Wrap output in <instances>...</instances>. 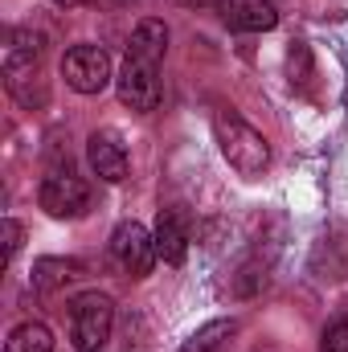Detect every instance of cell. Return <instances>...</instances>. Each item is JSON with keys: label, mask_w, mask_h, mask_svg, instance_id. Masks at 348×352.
<instances>
[{"label": "cell", "mask_w": 348, "mask_h": 352, "mask_svg": "<svg viewBox=\"0 0 348 352\" xmlns=\"http://www.w3.org/2000/svg\"><path fill=\"white\" fill-rule=\"evenodd\" d=\"M213 135H217V148L226 156V164L238 176L254 180V176L266 173L270 164V144L259 127H250L238 111H217L213 115Z\"/></svg>", "instance_id": "obj_1"}, {"label": "cell", "mask_w": 348, "mask_h": 352, "mask_svg": "<svg viewBox=\"0 0 348 352\" xmlns=\"http://www.w3.org/2000/svg\"><path fill=\"white\" fill-rule=\"evenodd\" d=\"M115 328V299L107 291H83L70 299V340L78 352H98Z\"/></svg>", "instance_id": "obj_2"}, {"label": "cell", "mask_w": 348, "mask_h": 352, "mask_svg": "<svg viewBox=\"0 0 348 352\" xmlns=\"http://www.w3.org/2000/svg\"><path fill=\"white\" fill-rule=\"evenodd\" d=\"M37 201H41V209H45L50 217H58V221L83 217L90 209V184L78 173H70V168H54V173L41 180Z\"/></svg>", "instance_id": "obj_3"}, {"label": "cell", "mask_w": 348, "mask_h": 352, "mask_svg": "<svg viewBox=\"0 0 348 352\" xmlns=\"http://www.w3.org/2000/svg\"><path fill=\"white\" fill-rule=\"evenodd\" d=\"M62 78L78 94H98L111 82V54L102 45H74L62 58Z\"/></svg>", "instance_id": "obj_4"}, {"label": "cell", "mask_w": 348, "mask_h": 352, "mask_svg": "<svg viewBox=\"0 0 348 352\" xmlns=\"http://www.w3.org/2000/svg\"><path fill=\"white\" fill-rule=\"evenodd\" d=\"M111 254H115V263L123 266L131 278H144V274H152V266H156V238L140 226V221H119L115 226V234H111Z\"/></svg>", "instance_id": "obj_5"}, {"label": "cell", "mask_w": 348, "mask_h": 352, "mask_svg": "<svg viewBox=\"0 0 348 352\" xmlns=\"http://www.w3.org/2000/svg\"><path fill=\"white\" fill-rule=\"evenodd\" d=\"M115 94H119L123 107H131L140 115L156 111L160 107V74H156V66L140 62V58H127L123 70H119V78H115Z\"/></svg>", "instance_id": "obj_6"}, {"label": "cell", "mask_w": 348, "mask_h": 352, "mask_svg": "<svg viewBox=\"0 0 348 352\" xmlns=\"http://www.w3.org/2000/svg\"><path fill=\"white\" fill-rule=\"evenodd\" d=\"M87 160H90V168H94V176L107 180V184H119L127 176V152H123V144H119L115 131H94L90 135Z\"/></svg>", "instance_id": "obj_7"}, {"label": "cell", "mask_w": 348, "mask_h": 352, "mask_svg": "<svg viewBox=\"0 0 348 352\" xmlns=\"http://www.w3.org/2000/svg\"><path fill=\"white\" fill-rule=\"evenodd\" d=\"M221 21L234 29V33H266L279 25V12L270 0H221Z\"/></svg>", "instance_id": "obj_8"}, {"label": "cell", "mask_w": 348, "mask_h": 352, "mask_svg": "<svg viewBox=\"0 0 348 352\" xmlns=\"http://www.w3.org/2000/svg\"><path fill=\"white\" fill-rule=\"evenodd\" d=\"M156 254L168 266H180L184 254H188V226L176 209H160V221H156Z\"/></svg>", "instance_id": "obj_9"}, {"label": "cell", "mask_w": 348, "mask_h": 352, "mask_svg": "<svg viewBox=\"0 0 348 352\" xmlns=\"http://www.w3.org/2000/svg\"><path fill=\"white\" fill-rule=\"evenodd\" d=\"M168 54V25L160 16H144L127 41V58H140V62H152L160 66V58Z\"/></svg>", "instance_id": "obj_10"}, {"label": "cell", "mask_w": 348, "mask_h": 352, "mask_svg": "<svg viewBox=\"0 0 348 352\" xmlns=\"http://www.w3.org/2000/svg\"><path fill=\"white\" fill-rule=\"evenodd\" d=\"M87 274V266L74 263V258H37L33 263V287L41 295H54V291H66L70 283H78Z\"/></svg>", "instance_id": "obj_11"}, {"label": "cell", "mask_w": 348, "mask_h": 352, "mask_svg": "<svg viewBox=\"0 0 348 352\" xmlns=\"http://www.w3.org/2000/svg\"><path fill=\"white\" fill-rule=\"evenodd\" d=\"M4 352H54V332L45 324H37V320L33 324H21V328L8 332Z\"/></svg>", "instance_id": "obj_12"}, {"label": "cell", "mask_w": 348, "mask_h": 352, "mask_svg": "<svg viewBox=\"0 0 348 352\" xmlns=\"http://www.w3.org/2000/svg\"><path fill=\"white\" fill-rule=\"evenodd\" d=\"M226 336H234V320H213V324H205L180 352H213Z\"/></svg>", "instance_id": "obj_13"}, {"label": "cell", "mask_w": 348, "mask_h": 352, "mask_svg": "<svg viewBox=\"0 0 348 352\" xmlns=\"http://www.w3.org/2000/svg\"><path fill=\"white\" fill-rule=\"evenodd\" d=\"M287 62H291V87H295V82L303 87L307 74H312V66H307V45H303V41H291V58H287Z\"/></svg>", "instance_id": "obj_14"}, {"label": "cell", "mask_w": 348, "mask_h": 352, "mask_svg": "<svg viewBox=\"0 0 348 352\" xmlns=\"http://www.w3.org/2000/svg\"><path fill=\"white\" fill-rule=\"evenodd\" d=\"M320 352H348V316H340V320L324 332V349Z\"/></svg>", "instance_id": "obj_15"}, {"label": "cell", "mask_w": 348, "mask_h": 352, "mask_svg": "<svg viewBox=\"0 0 348 352\" xmlns=\"http://www.w3.org/2000/svg\"><path fill=\"white\" fill-rule=\"evenodd\" d=\"M21 242H25V230H21V221H4V258L12 263L17 258V250H21Z\"/></svg>", "instance_id": "obj_16"}, {"label": "cell", "mask_w": 348, "mask_h": 352, "mask_svg": "<svg viewBox=\"0 0 348 352\" xmlns=\"http://www.w3.org/2000/svg\"><path fill=\"white\" fill-rule=\"evenodd\" d=\"M54 4H66V8H127L135 0H54Z\"/></svg>", "instance_id": "obj_17"}, {"label": "cell", "mask_w": 348, "mask_h": 352, "mask_svg": "<svg viewBox=\"0 0 348 352\" xmlns=\"http://www.w3.org/2000/svg\"><path fill=\"white\" fill-rule=\"evenodd\" d=\"M176 4H209V0H176ZM221 4V0H217Z\"/></svg>", "instance_id": "obj_18"}]
</instances>
